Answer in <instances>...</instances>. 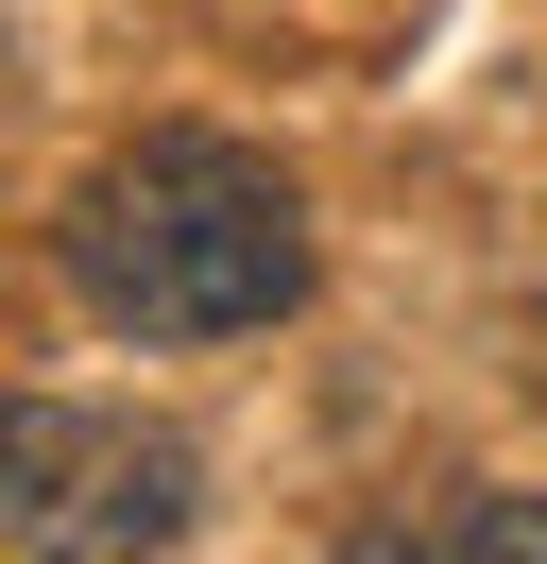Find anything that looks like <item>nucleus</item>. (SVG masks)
<instances>
[{
  "label": "nucleus",
  "instance_id": "f257e3e1",
  "mask_svg": "<svg viewBox=\"0 0 547 564\" xmlns=\"http://www.w3.org/2000/svg\"><path fill=\"white\" fill-rule=\"evenodd\" d=\"M52 257H68V291L120 343H257V325L308 308V257L325 240H308V188L257 138L171 120V138H120L52 206Z\"/></svg>",
  "mask_w": 547,
  "mask_h": 564
},
{
  "label": "nucleus",
  "instance_id": "f03ea898",
  "mask_svg": "<svg viewBox=\"0 0 547 564\" xmlns=\"http://www.w3.org/2000/svg\"><path fill=\"white\" fill-rule=\"evenodd\" d=\"M189 479L205 462L137 411H68V393H18L0 411V547L18 564H120V547H171L189 530Z\"/></svg>",
  "mask_w": 547,
  "mask_h": 564
},
{
  "label": "nucleus",
  "instance_id": "7ed1b4c3",
  "mask_svg": "<svg viewBox=\"0 0 547 564\" xmlns=\"http://www.w3.org/2000/svg\"><path fill=\"white\" fill-rule=\"evenodd\" d=\"M376 547H410V564H547V496H444V513H394Z\"/></svg>",
  "mask_w": 547,
  "mask_h": 564
}]
</instances>
